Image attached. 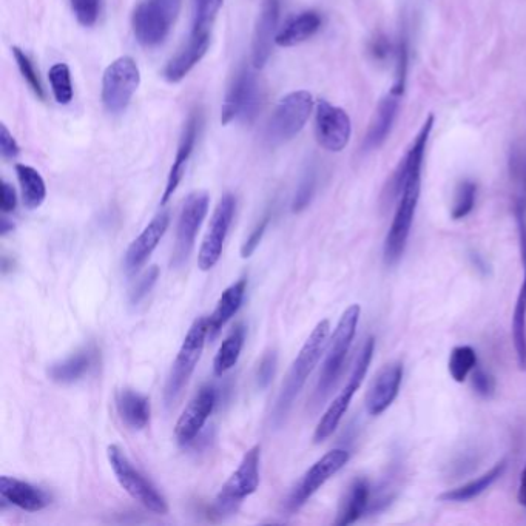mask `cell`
<instances>
[{
    "mask_svg": "<svg viewBox=\"0 0 526 526\" xmlns=\"http://www.w3.org/2000/svg\"><path fill=\"white\" fill-rule=\"evenodd\" d=\"M434 124V115H429L406 152L405 158L400 161L394 175L389 179L385 193L386 201L391 204L397 199L398 203L394 220L386 235L385 250H383V257L388 266H395L398 261L402 260L403 253L408 246L412 223H414L420 193H422L423 162H425L426 149H428Z\"/></svg>",
    "mask_w": 526,
    "mask_h": 526,
    "instance_id": "cell-1",
    "label": "cell"
},
{
    "mask_svg": "<svg viewBox=\"0 0 526 526\" xmlns=\"http://www.w3.org/2000/svg\"><path fill=\"white\" fill-rule=\"evenodd\" d=\"M329 332H331V323L328 320H321L292 363V368L287 372L274 409V420L277 425L284 422L290 409L294 406L295 398L298 397L301 389L306 385L307 378L314 372L315 366L323 357L324 349L328 346Z\"/></svg>",
    "mask_w": 526,
    "mask_h": 526,
    "instance_id": "cell-2",
    "label": "cell"
},
{
    "mask_svg": "<svg viewBox=\"0 0 526 526\" xmlns=\"http://www.w3.org/2000/svg\"><path fill=\"white\" fill-rule=\"evenodd\" d=\"M181 10V0H142L133 11L135 38L142 47L155 48L169 38Z\"/></svg>",
    "mask_w": 526,
    "mask_h": 526,
    "instance_id": "cell-3",
    "label": "cell"
},
{
    "mask_svg": "<svg viewBox=\"0 0 526 526\" xmlns=\"http://www.w3.org/2000/svg\"><path fill=\"white\" fill-rule=\"evenodd\" d=\"M207 335H209V318H196L184 338L183 346L179 349L172 371L167 378L166 391H164L167 405L175 403L179 395L183 394L198 365L199 358L203 355Z\"/></svg>",
    "mask_w": 526,
    "mask_h": 526,
    "instance_id": "cell-4",
    "label": "cell"
},
{
    "mask_svg": "<svg viewBox=\"0 0 526 526\" xmlns=\"http://www.w3.org/2000/svg\"><path fill=\"white\" fill-rule=\"evenodd\" d=\"M361 307L358 304H352L338 321L337 328L332 334L331 343H329L328 354L324 358L323 368H321L320 382H318L317 394L320 397L328 395L332 386L337 383L341 371H343L344 361L348 358L349 349L352 341L357 334L358 323H360Z\"/></svg>",
    "mask_w": 526,
    "mask_h": 526,
    "instance_id": "cell-5",
    "label": "cell"
},
{
    "mask_svg": "<svg viewBox=\"0 0 526 526\" xmlns=\"http://www.w3.org/2000/svg\"><path fill=\"white\" fill-rule=\"evenodd\" d=\"M107 457L108 462L112 465L113 473H115L116 479H118L119 485L122 486L125 493L152 513L159 514V516H166L169 513L166 497L159 493L150 480L145 479L139 473L119 446H108Z\"/></svg>",
    "mask_w": 526,
    "mask_h": 526,
    "instance_id": "cell-6",
    "label": "cell"
},
{
    "mask_svg": "<svg viewBox=\"0 0 526 526\" xmlns=\"http://www.w3.org/2000/svg\"><path fill=\"white\" fill-rule=\"evenodd\" d=\"M374 352L375 338L369 337L368 340L363 343V346H361L360 354H358L357 360H355L354 369H352L348 383H346L343 391L337 395V398H335L334 402L329 406L328 411L324 412L323 417H321L320 422H318L314 434L315 443L328 440L329 437L337 431L341 419H343L344 414L348 412L349 406H351L355 392L360 389L361 383H363L366 374H368L369 366H371L372 358H374Z\"/></svg>",
    "mask_w": 526,
    "mask_h": 526,
    "instance_id": "cell-7",
    "label": "cell"
},
{
    "mask_svg": "<svg viewBox=\"0 0 526 526\" xmlns=\"http://www.w3.org/2000/svg\"><path fill=\"white\" fill-rule=\"evenodd\" d=\"M312 110L314 98L306 90H298L284 96L267 122V142L278 145L294 139L311 118Z\"/></svg>",
    "mask_w": 526,
    "mask_h": 526,
    "instance_id": "cell-8",
    "label": "cell"
},
{
    "mask_svg": "<svg viewBox=\"0 0 526 526\" xmlns=\"http://www.w3.org/2000/svg\"><path fill=\"white\" fill-rule=\"evenodd\" d=\"M260 446H253L244 454L237 471L229 477L216 496L213 510L218 516L237 513L246 497L252 496L260 486Z\"/></svg>",
    "mask_w": 526,
    "mask_h": 526,
    "instance_id": "cell-9",
    "label": "cell"
},
{
    "mask_svg": "<svg viewBox=\"0 0 526 526\" xmlns=\"http://www.w3.org/2000/svg\"><path fill=\"white\" fill-rule=\"evenodd\" d=\"M141 84V71L135 59L122 56L105 68L102 76V102L113 115L125 112Z\"/></svg>",
    "mask_w": 526,
    "mask_h": 526,
    "instance_id": "cell-10",
    "label": "cell"
},
{
    "mask_svg": "<svg viewBox=\"0 0 526 526\" xmlns=\"http://www.w3.org/2000/svg\"><path fill=\"white\" fill-rule=\"evenodd\" d=\"M260 99L257 78L252 71L241 68L227 90L226 99L221 108V124H230L235 119L252 122L257 118Z\"/></svg>",
    "mask_w": 526,
    "mask_h": 526,
    "instance_id": "cell-11",
    "label": "cell"
},
{
    "mask_svg": "<svg viewBox=\"0 0 526 526\" xmlns=\"http://www.w3.org/2000/svg\"><path fill=\"white\" fill-rule=\"evenodd\" d=\"M209 204L210 198L206 192H195L187 196L186 203L179 213L176 244L173 249V266L181 267L189 260L190 253L195 247L196 235L209 212Z\"/></svg>",
    "mask_w": 526,
    "mask_h": 526,
    "instance_id": "cell-12",
    "label": "cell"
},
{
    "mask_svg": "<svg viewBox=\"0 0 526 526\" xmlns=\"http://www.w3.org/2000/svg\"><path fill=\"white\" fill-rule=\"evenodd\" d=\"M349 459H351V454L346 449H332L328 454H324L318 462L307 469L303 479L295 486L287 500V510L290 513L300 510L301 506L311 499L324 483L348 465Z\"/></svg>",
    "mask_w": 526,
    "mask_h": 526,
    "instance_id": "cell-13",
    "label": "cell"
},
{
    "mask_svg": "<svg viewBox=\"0 0 526 526\" xmlns=\"http://www.w3.org/2000/svg\"><path fill=\"white\" fill-rule=\"evenodd\" d=\"M235 209H237V199L232 193H226L213 212L209 232L201 244L198 255L199 269L204 272L213 269L223 255L224 243H226L227 233L232 226Z\"/></svg>",
    "mask_w": 526,
    "mask_h": 526,
    "instance_id": "cell-14",
    "label": "cell"
},
{
    "mask_svg": "<svg viewBox=\"0 0 526 526\" xmlns=\"http://www.w3.org/2000/svg\"><path fill=\"white\" fill-rule=\"evenodd\" d=\"M352 135V122L343 108L320 99L315 107V136L318 144L328 152L346 149Z\"/></svg>",
    "mask_w": 526,
    "mask_h": 526,
    "instance_id": "cell-15",
    "label": "cell"
},
{
    "mask_svg": "<svg viewBox=\"0 0 526 526\" xmlns=\"http://www.w3.org/2000/svg\"><path fill=\"white\" fill-rule=\"evenodd\" d=\"M216 405V391L212 386H204L190 400L175 426L176 440L181 445L192 442L206 425Z\"/></svg>",
    "mask_w": 526,
    "mask_h": 526,
    "instance_id": "cell-16",
    "label": "cell"
},
{
    "mask_svg": "<svg viewBox=\"0 0 526 526\" xmlns=\"http://www.w3.org/2000/svg\"><path fill=\"white\" fill-rule=\"evenodd\" d=\"M278 21H280V0H263L255 30H253V67L263 68L269 61L272 44L277 38Z\"/></svg>",
    "mask_w": 526,
    "mask_h": 526,
    "instance_id": "cell-17",
    "label": "cell"
},
{
    "mask_svg": "<svg viewBox=\"0 0 526 526\" xmlns=\"http://www.w3.org/2000/svg\"><path fill=\"white\" fill-rule=\"evenodd\" d=\"M403 365L402 363H391L378 372L374 378L368 395H366V411L372 417L382 415L391 408L398 392L402 388Z\"/></svg>",
    "mask_w": 526,
    "mask_h": 526,
    "instance_id": "cell-18",
    "label": "cell"
},
{
    "mask_svg": "<svg viewBox=\"0 0 526 526\" xmlns=\"http://www.w3.org/2000/svg\"><path fill=\"white\" fill-rule=\"evenodd\" d=\"M170 224V213L161 212L150 221L149 226L142 230L141 235L130 244L125 253V269L129 274H135L136 270L144 266L145 261L149 260L153 250L161 243L162 237L166 235Z\"/></svg>",
    "mask_w": 526,
    "mask_h": 526,
    "instance_id": "cell-19",
    "label": "cell"
},
{
    "mask_svg": "<svg viewBox=\"0 0 526 526\" xmlns=\"http://www.w3.org/2000/svg\"><path fill=\"white\" fill-rule=\"evenodd\" d=\"M199 125H201V118H199L198 113H192L190 118L187 119L183 136H181L178 150H176L175 161H173L169 178H167L166 190H164V195H162V206H166V204L169 203V199L172 198L173 193L176 192L179 184L183 181L187 162H189L190 156H192L193 150H195L196 139H198L199 135Z\"/></svg>",
    "mask_w": 526,
    "mask_h": 526,
    "instance_id": "cell-20",
    "label": "cell"
},
{
    "mask_svg": "<svg viewBox=\"0 0 526 526\" xmlns=\"http://www.w3.org/2000/svg\"><path fill=\"white\" fill-rule=\"evenodd\" d=\"M0 496L4 502L28 511V513L45 510L51 503V497L45 493L44 489L8 476L0 477Z\"/></svg>",
    "mask_w": 526,
    "mask_h": 526,
    "instance_id": "cell-21",
    "label": "cell"
},
{
    "mask_svg": "<svg viewBox=\"0 0 526 526\" xmlns=\"http://www.w3.org/2000/svg\"><path fill=\"white\" fill-rule=\"evenodd\" d=\"M209 47L210 34L190 33L187 44L166 65V70H164L166 81H169L170 84H178V82L183 81L206 56Z\"/></svg>",
    "mask_w": 526,
    "mask_h": 526,
    "instance_id": "cell-22",
    "label": "cell"
},
{
    "mask_svg": "<svg viewBox=\"0 0 526 526\" xmlns=\"http://www.w3.org/2000/svg\"><path fill=\"white\" fill-rule=\"evenodd\" d=\"M400 99L402 96L389 92L378 104L374 118L369 125L368 135L363 142V150L372 152L377 150L388 141L395 121H397L398 110H400Z\"/></svg>",
    "mask_w": 526,
    "mask_h": 526,
    "instance_id": "cell-23",
    "label": "cell"
},
{
    "mask_svg": "<svg viewBox=\"0 0 526 526\" xmlns=\"http://www.w3.org/2000/svg\"><path fill=\"white\" fill-rule=\"evenodd\" d=\"M321 25H323V19L317 11H303L297 16L290 17L289 21L280 28L275 44L284 48L303 44L320 31Z\"/></svg>",
    "mask_w": 526,
    "mask_h": 526,
    "instance_id": "cell-24",
    "label": "cell"
},
{
    "mask_svg": "<svg viewBox=\"0 0 526 526\" xmlns=\"http://www.w3.org/2000/svg\"><path fill=\"white\" fill-rule=\"evenodd\" d=\"M96 351L92 348H85L76 354L70 355L65 360L54 363L48 369L51 380L61 385H71L81 380L82 377L90 372L95 365Z\"/></svg>",
    "mask_w": 526,
    "mask_h": 526,
    "instance_id": "cell-25",
    "label": "cell"
},
{
    "mask_svg": "<svg viewBox=\"0 0 526 526\" xmlns=\"http://www.w3.org/2000/svg\"><path fill=\"white\" fill-rule=\"evenodd\" d=\"M116 409L122 422L132 429H144L150 422V400L145 395L122 389L116 394Z\"/></svg>",
    "mask_w": 526,
    "mask_h": 526,
    "instance_id": "cell-26",
    "label": "cell"
},
{
    "mask_svg": "<svg viewBox=\"0 0 526 526\" xmlns=\"http://www.w3.org/2000/svg\"><path fill=\"white\" fill-rule=\"evenodd\" d=\"M246 289L247 280L246 278H241L237 283H233L232 286L224 290L223 295L218 300V304H216L215 311L209 318V334L212 337H215L223 329V326L229 323L230 318L240 311L244 295H246Z\"/></svg>",
    "mask_w": 526,
    "mask_h": 526,
    "instance_id": "cell-27",
    "label": "cell"
},
{
    "mask_svg": "<svg viewBox=\"0 0 526 526\" xmlns=\"http://www.w3.org/2000/svg\"><path fill=\"white\" fill-rule=\"evenodd\" d=\"M505 471L506 460H502V462L496 463L493 468L486 471L482 476L477 477V479L471 480L465 485L457 486V488L448 489L445 493L440 494L439 500L440 502L463 503L476 499L480 494L485 493L486 489L491 488L505 474Z\"/></svg>",
    "mask_w": 526,
    "mask_h": 526,
    "instance_id": "cell-28",
    "label": "cell"
},
{
    "mask_svg": "<svg viewBox=\"0 0 526 526\" xmlns=\"http://www.w3.org/2000/svg\"><path fill=\"white\" fill-rule=\"evenodd\" d=\"M371 503V486L366 479H355L344 499L335 525L348 526L360 520L368 511Z\"/></svg>",
    "mask_w": 526,
    "mask_h": 526,
    "instance_id": "cell-29",
    "label": "cell"
},
{
    "mask_svg": "<svg viewBox=\"0 0 526 526\" xmlns=\"http://www.w3.org/2000/svg\"><path fill=\"white\" fill-rule=\"evenodd\" d=\"M16 175L21 186L24 206L30 210L39 209L47 198V186L41 173L27 164H17Z\"/></svg>",
    "mask_w": 526,
    "mask_h": 526,
    "instance_id": "cell-30",
    "label": "cell"
},
{
    "mask_svg": "<svg viewBox=\"0 0 526 526\" xmlns=\"http://www.w3.org/2000/svg\"><path fill=\"white\" fill-rule=\"evenodd\" d=\"M244 340H246V328L243 324L235 326L232 332L227 335L226 340L221 344L213 360V372L218 377L226 374L227 371L237 365L238 358H240L241 351H243Z\"/></svg>",
    "mask_w": 526,
    "mask_h": 526,
    "instance_id": "cell-31",
    "label": "cell"
},
{
    "mask_svg": "<svg viewBox=\"0 0 526 526\" xmlns=\"http://www.w3.org/2000/svg\"><path fill=\"white\" fill-rule=\"evenodd\" d=\"M513 343L516 349L517 361L522 369H526V286L520 287L516 307L513 314Z\"/></svg>",
    "mask_w": 526,
    "mask_h": 526,
    "instance_id": "cell-32",
    "label": "cell"
},
{
    "mask_svg": "<svg viewBox=\"0 0 526 526\" xmlns=\"http://www.w3.org/2000/svg\"><path fill=\"white\" fill-rule=\"evenodd\" d=\"M477 368V354L474 348L463 344L452 349L449 355L448 369L452 380L457 383L466 382V378Z\"/></svg>",
    "mask_w": 526,
    "mask_h": 526,
    "instance_id": "cell-33",
    "label": "cell"
},
{
    "mask_svg": "<svg viewBox=\"0 0 526 526\" xmlns=\"http://www.w3.org/2000/svg\"><path fill=\"white\" fill-rule=\"evenodd\" d=\"M409 34L406 27H403L400 38H398L397 47H395V76L394 84H392L389 92L395 95L403 96L406 88V81H408L409 70Z\"/></svg>",
    "mask_w": 526,
    "mask_h": 526,
    "instance_id": "cell-34",
    "label": "cell"
},
{
    "mask_svg": "<svg viewBox=\"0 0 526 526\" xmlns=\"http://www.w3.org/2000/svg\"><path fill=\"white\" fill-rule=\"evenodd\" d=\"M223 4L224 0H192V33H212L216 16L220 13Z\"/></svg>",
    "mask_w": 526,
    "mask_h": 526,
    "instance_id": "cell-35",
    "label": "cell"
},
{
    "mask_svg": "<svg viewBox=\"0 0 526 526\" xmlns=\"http://www.w3.org/2000/svg\"><path fill=\"white\" fill-rule=\"evenodd\" d=\"M48 81L58 104L68 105L73 101V84L67 64H54L48 71Z\"/></svg>",
    "mask_w": 526,
    "mask_h": 526,
    "instance_id": "cell-36",
    "label": "cell"
},
{
    "mask_svg": "<svg viewBox=\"0 0 526 526\" xmlns=\"http://www.w3.org/2000/svg\"><path fill=\"white\" fill-rule=\"evenodd\" d=\"M477 201V184L471 179H465L457 186L452 204V220H465L469 213L473 212Z\"/></svg>",
    "mask_w": 526,
    "mask_h": 526,
    "instance_id": "cell-37",
    "label": "cell"
},
{
    "mask_svg": "<svg viewBox=\"0 0 526 526\" xmlns=\"http://www.w3.org/2000/svg\"><path fill=\"white\" fill-rule=\"evenodd\" d=\"M14 59H16L17 67L21 71V75L24 76L27 84L30 85L31 90H33L34 95L38 96L39 99L44 101L45 99V90L44 85H42L41 78H39V73L34 68L33 62H31L30 56L25 53L21 48L13 47Z\"/></svg>",
    "mask_w": 526,
    "mask_h": 526,
    "instance_id": "cell-38",
    "label": "cell"
},
{
    "mask_svg": "<svg viewBox=\"0 0 526 526\" xmlns=\"http://www.w3.org/2000/svg\"><path fill=\"white\" fill-rule=\"evenodd\" d=\"M315 189H317V173H315L314 169H309L304 173L297 193H295L292 212H303V210L311 204L312 198H314L315 195Z\"/></svg>",
    "mask_w": 526,
    "mask_h": 526,
    "instance_id": "cell-39",
    "label": "cell"
},
{
    "mask_svg": "<svg viewBox=\"0 0 526 526\" xmlns=\"http://www.w3.org/2000/svg\"><path fill=\"white\" fill-rule=\"evenodd\" d=\"M70 5L82 27H93L98 22L102 0H70Z\"/></svg>",
    "mask_w": 526,
    "mask_h": 526,
    "instance_id": "cell-40",
    "label": "cell"
},
{
    "mask_svg": "<svg viewBox=\"0 0 526 526\" xmlns=\"http://www.w3.org/2000/svg\"><path fill=\"white\" fill-rule=\"evenodd\" d=\"M159 278V269L158 266H152L149 270H145L142 277L136 281L133 289L130 290V303L133 306H138L142 300H144L147 295L152 292L153 287H155L156 281Z\"/></svg>",
    "mask_w": 526,
    "mask_h": 526,
    "instance_id": "cell-41",
    "label": "cell"
},
{
    "mask_svg": "<svg viewBox=\"0 0 526 526\" xmlns=\"http://www.w3.org/2000/svg\"><path fill=\"white\" fill-rule=\"evenodd\" d=\"M278 357L277 352L269 351L261 358L257 369V385L260 389H266L274 380L277 372Z\"/></svg>",
    "mask_w": 526,
    "mask_h": 526,
    "instance_id": "cell-42",
    "label": "cell"
},
{
    "mask_svg": "<svg viewBox=\"0 0 526 526\" xmlns=\"http://www.w3.org/2000/svg\"><path fill=\"white\" fill-rule=\"evenodd\" d=\"M471 378H473L474 389H476L480 397H493L494 392H496V378H494L493 375L477 366L473 374H471Z\"/></svg>",
    "mask_w": 526,
    "mask_h": 526,
    "instance_id": "cell-43",
    "label": "cell"
},
{
    "mask_svg": "<svg viewBox=\"0 0 526 526\" xmlns=\"http://www.w3.org/2000/svg\"><path fill=\"white\" fill-rule=\"evenodd\" d=\"M510 170L513 178L522 187L526 196V149L514 147L510 155Z\"/></svg>",
    "mask_w": 526,
    "mask_h": 526,
    "instance_id": "cell-44",
    "label": "cell"
},
{
    "mask_svg": "<svg viewBox=\"0 0 526 526\" xmlns=\"http://www.w3.org/2000/svg\"><path fill=\"white\" fill-rule=\"evenodd\" d=\"M270 216H263V220L255 226V229L250 233L249 238H247L246 243L241 247V257L250 258L252 257L255 250L260 246L261 240H263L264 233H266L267 227H269Z\"/></svg>",
    "mask_w": 526,
    "mask_h": 526,
    "instance_id": "cell-45",
    "label": "cell"
},
{
    "mask_svg": "<svg viewBox=\"0 0 526 526\" xmlns=\"http://www.w3.org/2000/svg\"><path fill=\"white\" fill-rule=\"evenodd\" d=\"M395 48L392 47L391 41L386 38L385 34H377L374 39L369 42L368 51L371 58L377 62H385L391 58Z\"/></svg>",
    "mask_w": 526,
    "mask_h": 526,
    "instance_id": "cell-46",
    "label": "cell"
},
{
    "mask_svg": "<svg viewBox=\"0 0 526 526\" xmlns=\"http://www.w3.org/2000/svg\"><path fill=\"white\" fill-rule=\"evenodd\" d=\"M0 152L2 156L7 159L16 158L21 152V147L17 144L14 136L11 135L10 130L7 129V125H0Z\"/></svg>",
    "mask_w": 526,
    "mask_h": 526,
    "instance_id": "cell-47",
    "label": "cell"
},
{
    "mask_svg": "<svg viewBox=\"0 0 526 526\" xmlns=\"http://www.w3.org/2000/svg\"><path fill=\"white\" fill-rule=\"evenodd\" d=\"M516 221L517 227H519V241H520V252H522V260L526 258V209L523 201H517L516 203Z\"/></svg>",
    "mask_w": 526,
    "mask_h": 526,
    "instance_id": "cell-48",
    "label": "cell"
},
{
    "mask_svg": "<svg viewBox=\"0 0 526 526\" xmlns=\"http://www.w3.org/2000/svg\"><path fill=\"white\" fill-rule=\"evenodd\" d=\"M17 206L16 190L11 184L2 183V199H0V209L4 213L13 212Z\"/></svg>",
    "mask_w": 526,
    "mask_h": 526,
    "instance_id": "cell-49",
    "label": "cell"
},
{
    "mask_svg": "<svg viewBox=\"0 0 526 526\" xmlns=\"http://www.w3.org/2000/svg\"><path fill=\"white\" fill-rule=\"evenodd\" d=\"M517 499H519L520 505L526 510V465L522 474H520L519 496H517Z\"/></svg>",
    "mask_w": 526,
    "mask_h": 526,
    "instance_id": "cell-50",
    "label": "cell"
},
{
    "mask_svg": "<svg viewBox=\"0 0 526 526\" xmlns=\"http://www.w3.org/2000/svg\"><path fill=\"white\" fill-rule=\"evenodd\" d=\"M13 230V221L8 220L7 216H2V220H0V235H2V237H5L7 233L13 232Z\"/></svg>",
    "mask_w": 526,
    "mask_h": 526,
    "instance_id": "cell-51",
    "label": "cell"
}]
</instances>
